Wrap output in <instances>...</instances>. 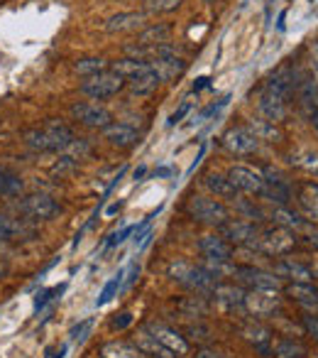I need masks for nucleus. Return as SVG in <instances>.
Returning <instances> with one entry per match:
<instances>
[{"label": "nucleus", "instance_id": "1", "mask_svg": "<svg viewBox=\"0 0 318 358\" xmlns=\"http://www.w3.org/2000/svg\"><path fill=\"white\" fill-rule=\"evenodd\" d=\"M301 81L298 71L294 69L292 64H284L264 81L262 91H259V99H257V110L264 115V120L269 123H279L284 120L289 110V101L292 96L296 94V86Z\"/></svg>", "mask_w": 318, "mask_h": 358}, {"label": "nucleus", "instance_id": "2", "mask_svg": "<svg viewBox=\"0 0 318 358\" xmlns=\"http://www.w3.org/2000/svg\"><path fill=\"white\" fill-rule=\"evenodd\" d=\"M25 143L40 152H66L74 143V130L59 118H50L40 128H32L25 133Z\"/></svg>", "mask_w": 318, "mask_h": 358}, {"label": "nucleus", "instance_id": "3", "mask_svg": "<svg viewBox=\"0 0 318 358\" xmlns=\"http://www.w3.org/2000/svg\"><path fill=\"white\" fill-rule=\"evenodd\" d=\"M167 275H169L176 285H181V287L191 289V292H196V294H211V289L218 285V280H215L204 265H196L184 258L172 260L169 268H167Z\"/></svg>", "mask_w": 318, "mask_h": 358}, {"label": "nucleus", "instance_id": "4", "mask_svg": "<svg viewBox=\"0 0 318 358\" xmlns=\"http://www.w3.org/2000/svg\"><path fill=\"white\" fill-rule=\"evenodd\" d=\"M296 245V234L289 229H267V231H259L255 236V241L250 245H243V248H250L259 255H267V258H284L289 255Z\"/></svg>", "mask_w": 318, "mask_h": 358}, {"label": "nucleus", "instance_id": "5", "mask_svg": "<svg viewBox=\"0 0 318 358\" xmlns=\"http://www.w3.org/2000/svg\"><path fill=\"white\" fill-rule=\"evenodd\" d=\"M186 214H189L191 221L204 226H223L230 219L228 206L220 199H211V196H194L186 204Z\"/></svg>", "mask_w": 318, "mask_h": 358}, {"label": "nucleus", "instance_id": "6", "mask_svg": "<svg viewBox=\"0 0 318 358\" xmlns=\"http://www.w3.org/2000/svg\"><path fill=\"white\" fill-rule=\"evenodd\" d=\"M125 86H128V81H125L123 76L115 74V71H110V69H105V71H100V74L89 76V79L81 81L79 91L84 96H89L91 101H105V99L118 96Z\"/></svg>", "mask_w": 318, "mask_h": 358}, {"label": "nucleus", "instance_id": "7", "mask_svg": "<svg viewBox=\"0 0 318 358\" xmlns=\"http://www.w3.org/2000/svg\"><path fill=\"white\" fill-rule=\"evenodd\" d=\"M149 64H152V69L157 71L162 81H174L186 71V62L181 59V55L176 52V47L172 42L169 45L154 47V55L149 59Z\"/></svg>", "mask_w": 318, "mask_h": 358}, {"label": "nucleus", "instance_id": "8", "mask_svg": "<svg viewBox=\"0 0 318 358\" xmlns=\"http://www.w3.org/2000/svg\"><path fill=\"white\" fill-rule=\"evenodd\" d=\"M262 177H264V189L262 196L267 201H272L274 206H289L294 199V187L277 167H262Z\"/></svg>", "mask_w": 318, "mask_h": 358}, {"label": "nucleus", "instance_id": "9", "mask_svg": "<svg viewBox=\"0 0 318 358\" xmlns=\"http://www.w3.org/2000/svg\"><path fill=\"white\" fill-rule=\"evenodd\" d=\"M233 278L248 289H262V292H279L282 280L269 270H259L255 265H235Z\"/></svg>", "mask_w": 318, "mask_h": 358}, {"label": "nucleus", "instance_id": "10", "mask_svg": "<svg viewBox=\"0 0 318 358\" xmlns=\"http://www.w3.org/2000/svg\"><path fill=\"white\" fill-rule=\"evenodd\" d=\"M71 118L93 130H103L113 123V113L105 106L93 103V101H79V103L71 106Z\"/></svg>", "mask_w": 318, "mask_h": 358}, {"label": "nucleus", "instance_id": "11", "mask_svg": "<svg viewBox=\"0 0 318 358\" xmlns=\"http://www.w3.org/2000/svg\"><path fill=\"white\" fill-rule=\"evenodd\" d=\"M144 329H147L149 334H152L154 338H157L162 346L167 348V351H172L176 358H181V356H186L189 353V341H186V336H181L176 329H172L169 324H165V322H147V324H142Z\"/></svg>", "mask_w": 318, "mask_h": 358}, {"label": "nucleus", "instance_id": "12", "mask_svg": "<svg viewBox=\"0 0 318 358\" xmlns=\"http://www.w3.org/2000/svg\"><path fill=\"white\" fill-rule=\"evenodd\" d=\"M228 179L233 182V187H235L238 192L262 196L264 177H262V172H257V169L245 167V164H233V167L228 169Z\"/></svg>", "mask_w": 318, "mask_h": 358}, {"label": "nucleus", "instance_id": "13", "mask_svg": "<svg viewBox=\"0 0 318 358\" xmlns=\"http://www.w3.org/2000/svg\"><path fill=\"white\" fill-rule=\"evenodd\" d=\"M282 307V297L277 292H262V289H248L245 292V312L255 317H274Z\"/></svg>", "mask_w": 318, "mask_h": 358}, {"label": "nucleus", "instance_id": "14", "mask_svg": "<svg viewBox=\"0 0 318 358\" xmlns=\"http://www.w3.org/2000/svg\"><path fill=\"white\" fill-rule=\"evenodd\" d=\"M20 209H22V214H25V216L37 219V221H50L52 216L59 214V204H56L50 194H45V192L27 194L25 199L20 201Z\"/></svg>", "mask_w": 318, "mask_h": 358}, {"label": "nucleus", "instance_id": "15", "mask_svg": "<svg viewBox=\"0 0 318 358\" xmlns=\"http://www.w3.org/2000/svg\"><path fill=\"white\" fill-rule=\"evenodd\" d=\"M220 229V236H223L225 241H228L230 245H250L255 241V236L259 234L257 224H252V221L248 219H228L223 226H218Z\"/></svg>", "mask_w": 318, "mask_h": 358}, {"label": "nucleus", "instance_id": "16", "mask_svg": "<svg viewBox=\"0 0 318 358\" xmlns=\"http://www.w3.org/2000/svg\"><path fill=\"white\" fill-rule=\"evenodd\" d=\"M272 273L277 275L279 280H289V282H313L311 265L301 263V260H296V258H289V255L277 258Z\"/></svg>", "mask_w": 318, "mask_h": 358}, {"label": "nucleus", "instance_id": "17", "mask_svg": "<svg viewBox=\"0 0 318 358\" xmlns=\"http://www.w3.org/2000/svg\"><path fill=\"white\" fill-rule=\"evenodd\" d=\"M223 148L228 150L230 155H252L255 150H257V145H259V140L255 138L252 133H250L248 128H230L228 133L223 135Z\"/></svg>", "mask_w": 318, "mask_h": 358}, {"label": "nucleus", "instance_id": "18", "mask_svg": "<svg viewBox=\"0 0 318 358\" xmlns=\"http://www.w3.org/2000/svg\"><path fill=\"white\" fill-rule=\"evenodd\" d=\"M199 250L206 260H213V263H228L235 255V248L220 234L204 236V238L199 241Z\"/></svg>", "mask_w": 318, "mask_h": 358}, {"label": "nucleus", "instance_id": "19", "mask_svg": "<svg viewBox=\"0 0 318 358\" xmlns=\"http://www.w3.org/2000/svg\"><path fill=\"white\" fill-rule=\"evenodd\" d=\"M284 292L303 309V314L318 317V287H313V282H289Z\"/></svg>", "mask_w": 318, "mask_h": 358}, {"label": "nucleus", "instance_id": "20", "mask_svg": "<svg viewBox=\"0 0 318 358\" xmlns=\"http://www.w3.org/2000/svg\"><path fill=\"white\" fill-rule=\"evenodd\" d=\"M296 204L301 216L311 224H318V182H298L296 185Z\"/></svg>", "mask_w": 318, "mask_h": 358}, {"label": "nucleus", "instance_id": "21", "mask_svg": "<svg viewBox=\"0 0 318 358\" xmlns=\"http://www.w3.org/2000/svg\"><path fill=\"white\" fill-rule=\"evenodd\" d=\"M103 138L108 140L113 148L118 150H128V148H135L139 143V133L137 128H132L130 123H110L108 128H103Z\"/></svg>", "mask_w": 318, "mask_h": 358}, {"label": "nucleus", "instance_id": "22", "mask_svg": "<svg viewBox=\"0 0 318 358\" xmlns=\"http://www.w3.org/2000/svg\"><path fill=\"white\" fill-rule=\"evenodd\" d=\"M243 338L248 343H252L255 351H259L264 358L272 356V329L264 327L259 322H250L243 327Z\"/></svg>", "mask_w": 318, "mask_h": 358}, {"label": "nucleus", "instance_id": "23", "mask_svg": "<svg viewBox=\"0 0 318 358\" xmlns=\"http://www.w3.org/2000/svg\"><path fill=\"white\" fill-rule=\"evenodd\" d=\"M144 20H147V15L144 13H118V15L108 17L103 25L105 32H110V35H118V32H132V30H139V27H144Z\"/></svg>", "mask_w": 318, "mask_h": 358}, {"label": "nucleus", "instance_id": "24", "mask_svg": "<svg viewBox=\"0 0 318 358\" xmlns=\"http://www.w3.org/2000/svg\"><path fill=\"white\" fill-rule=\"evenodd\" d=\"M172 42V27L165 25V22H157V25H147L137 32V40L135 45H142V47H162V45H169Z\"/></svg>", "mask_w": 318, "mask_h": 358}, {"label": "nucleus", "instance_id": "25", "mask_svg": "<svg viewBox=\"0 0 318 358\" xmlns=\"http://www.w3.org/2000/svg\"><path fill=\"white\" fill-rule=\"evenodd\" d=\"M211 297L215 299V304H220L223 309H230V312L245 309V292L240 287H235V285H215L211 289Z\"/></svg>", "mask_w": 318, "mask_h": 358}, {"label": "nucleus", "instance_id": "26", "mask_svg": "<svg viewBox=\"0 0 318 358\" xmlns=\"http://www.w3.org/2000/svg\"><path fill=\"white\" fill-rule=\"evenodd\" d=\"M269 221H272L274 226H279V229H289L294 231V234H298V231L303 229L306 224H311V221L303 219L298 211L292 209V204L289 206H274L272 214H269Z\"/></svg>", "mask_w": 318, "mask_h": 358}, {"label": "nucleus", "instance_id": "27", "mask_svg": "<svg viewBox=\"0 0 318 358\" xmlns=\"http://www.w3.org/2000/svg\"><path fill=\"white\" fill-rule=\"evenodd\" d=\"M204 185L211 194L220 196V199H228V201H235L240 196V192L233 187V182L228 179V174H218V172H209L204 177Z\"/></svg>", "mask_w": 318, "mask_h": 358}, {"label": "nucleus", "instance_id": "28", "mask_svg": "<svg viewBox=\"0 0 318 358\" xmlns=\"http://www.w3.org/2000/svg\"><path fill=\"white\" fill-rule=\"evenodd\" d=\"M135 346H137L147 358H176L174 353L167 351V348L162 346V343H159L144 327H139L137 334H135Z\"/></svg>", "mask_w": 318, "mask_h": 358}, {"label": "nucleus", "instance_id": "29", "mask_svg": "<svg viewBox=\"0 0 318 358\" xmlns=\"http://www.w3.org/2000/svg\"><path fill=\"white\" fill-rule=\"evenodd\" d=\"M296 96H298V106L303 108V113L311 118L318 110V81L316 79H303L296 86Z\"/></svg>", "mask_w": 318, "mask_h": 358}, {"label": "nucleus", "instance_id": "30", "mask_svg": "<svg viewBox=\"0 0 318 358\" xmlns=\"http://www.w3.org/2000/svg\"><path fill=\"white\" fill-rule=\"evenodd\" d=\"M108 69L115 71V74H120L125 81H130V79H135V76L149 71V69H152V64H149V62L132 59V57H123V59H118V62H110Z\"/></svg>", "mask_w": 318, "mask_h": 358}, {"label": "nucleus", "instance_id": "31", "mask_svg": "<svg viewBox=\"0 0 318 358\" xmlns=\"http://www.w3.org/2000/svg\"><path fill=\"white\" fill-rule=\"evenodd\" d=\"M159 84H162V79H159V74L154 69L144 71V74H139V76H135V79L128 81L130 94H132V96H149V94H154V91L159 89Z\"/></svg>", "mask_w": 318, "mask_h": 358}, {"label": "nucleus", "instance_id": "32", "mask_svg": "<svg viewBox=\"0 0 318 358\" xmlns=\"http://www.w3.org/2000/svg\"><path fill=\"white\" fill-rule=\"evenodd\" d=\"M100 358H147L135 343L128 341H108L100 346Z\"/></svg>", "mask_w": 318, "mask_h": 358}, {"label": "nucleus", "instance_id": "33", "mask_svg": "<svg viewBox=\"0 0 318 358\" xmlns=\"http://www.w3.org/2000/svg\"><path fill=\"white\" fill-rule=\"evenodd\" d=\"M108 66H110V62H105L103 57H81V59L74 62V71L79 76H84V79L100 74V71H105Z\"/></svg>", "mask_w": 318, "mask_h": 358}, {"label": "nucleus", "instance_id": "34", "mask_svg": "<svg viewBox=\"0 0 318 358\" xmlns=\"http://www.w3.org/2000/svg\"><path fill=\"white\" fill-rule=\"evenodd\" d=\"M272 356H277V358H301V356H306V346H303L301 341H296V338L284 336V338H279V341L274 343Z\"/></svg>", "mask_w": 318, "mask_h": 358}, {"label": "nucleus", "instance_id": "35", "mask_svg": "<svg viewBox=\"0 0 318 358\" xmlns=\"http://www.w3.org/2000/svg\"><path fill=\"white\" fill-rule=\"evenodd\" d=\"M22 189H25V185H22L20 174H15L8 167H0V194L17 196V194H22Z\"/></svg>", "mask_w": 318, "mask_h": 358}, {"label": "nucleus", "instance_id": "36", "mask_svg": "<svg viewBox=\"0 0 318 358\" xmlns=\"http://www.w3.org/2000/svg\"><path fill=\"white\" fill-rule=\"evenodd\" d=\"M179 309L186 317H206V314H209V299H206V294L184 297V299H179Z\"/></svg>", "mask_w": 318, "mask_h": 358}, {"label": "nucleus", "instance_id": "37", "mask_svg": "<svg viewBox=\"0 0 318 358\" xmlns=\"http://www.w3.org/2000/svg\"><path fill=\"white\" fill-rule=\"evenodd\" d=\"M245 128H248L250 133H252L257 140H279V138H282V133L277 130V125L269 123V120H264V118L250 120V123L245 125Z\"/></svg>", "mask_w": 318, "mask_h": 358}, {"label": "nucleus", "instance_id": "38", "mask_svg": "<svg viewBox=\"0 0 318 358\" xmlns=\"http://www.w3.org/2000/svg\"><path fill=\"white\" fill-rule=\"evenodd\" d=\"M289 162L296 164V167L303 169V172L318 177V152H313V150H301V152L292 155V159H289Z\"/></svg>", "mask_w": 318, "mask_h": 358}, {"label": "nucleus", "instance_id": "39", "mask_svg": "<svg viewBox=\"0 0 318 358\" xmlns=\"http://www.w3.org/2000/svg\"><path fill=\"white\" fill-rule=\"evenodd\" d=\"M184 0H144L142 13L144 15H162V13H174L176 8H181Z\"/></svg>", "mask_w": 318, "mask_h": 358}, {"label": "nucleus", "instance_id": "40", "mask_svg": "<svg viewBox=\"0 0 318 358\" xmlns=\"http://www.w3.org/2000/svg\"><path fill=\"white\" fill-rule=\"evenodd\" d=\"M123 278H125V270H120V273L115 275V278L110 280L108 285H105L103 292L98 294V299H96V307H103V304H108L110 299H113L115 294H118V289L123 287Z\"/></svg>", "mask_w": 318, "mask_h": 358}, {"label": "nucleus", "instance_id": "41", "mask_svg": "<svg viewBox=\"0 0 318 358\" xmlns=\"http://www.w3.org/2000/svg\"><path fill=\"white\" fill-rule=\"evenodd\" d=\"M64 292H66V282L56 285V287H50V289H42V292L37 294V299H35V312H42L47 304L54 302V299H59Z\"/></svg>", "mask_w": 318, "mask_h": 358}, {"label": "nucleus", "instance_id": "42", "mask_svg": "<svg viewBox=\"0 0 318 358\" xmlns=\"http://www.w3.org/2000/svg\"><path fill=\"white\" fill-rule=\"evenodd\" d=\"M235 204H238V211L243 216L240 219H248L252 221V224H257V221H264V211L259 209V206H255V201H248V199H235Z\"/></svg>", "mask_w": 318, "mask_h": 358}, {"label": "nucleus", "instance_id": "43", "mask_svg": "<svg viewBox=\"0 0 318 358\" xmlns=\"http://www.w3.org/2000/svg\"><path fill=\"white\" fill-rule=\"evenodd\" d=\"M91 327H93V319H84V322L76 324V327L71 329L69 338H71V341H76V343H84L86 336H89V331H91Z\"/></svg>", "mask_w": 318, "mask_h": 358}, {"label": "nucleus", "instance_id": "44", "mask_svg": "<svg viewBox=\"0 0 318 358\" xmlns=\"http://www.w3.org/2000/svg\"><path fill=\"white\" fill-rule=\"evenodd\" d=\"M296 238H303L308 245H311L313 250H318V231L313 229V224H306V226H303V229L296 234Z\"/></svg>", "mask_w": 318, "mask_h": 358}, {"label": "nucleus", "instance_id": "45", "mask_svg": "<svg viewBox=\"0 0 318 358\" xmlns=\"http://www.w3.org/2000/svg\"><path fill=\"white\" fill-rule=\"evenodd\" d=\"M132 234H135V226H125V229L120 231V234H113L108 241H105V248H115V245L125 243V241H128Z\"/></svg>", "mask_w": 318, "mask_h": 358}, {"label": "nucleus", "instance_id": "46", "mask_svg": "<svg viewBox=\"0 0 318 358\" xmlns=\"http://www.w3.org/2000/svg\"><path fill=\"white\" fill-rule=\"evenodd\" d=\"M130 324H132V314L130 312L115 314V317L110 319V329H113V331H123V329H128Z\"/></svg>", "mask_w": 318, "mask_h": 358}, {"label": "nucleus", "instance_id": "47", "mask_svg": "<svg viewBox=\"0 0 318 358\" xmlns=\"http://www.w3.org/2000/svg\"><path fill=\"white\" fill-rule=\"evenodd\" d=\"M301 327H303V331H306L308 336H313L318 341V317H313V314H303Z\"/></svg>", "mask_w": 318, "mask_h": 358}, {"label": "nucleus", "instance_id": "48", "mask_svg": "<svg viewBox=\"0 0 318 358\" xmlns=\"http://www.w3.org/2000/svg\"><path fill=\"white\" fill-rule=\"evenodd\" d=\"M191 106H194V103H191V101H184V103L179 106V110H174V113L169 115V120H167V125H169V128H174L176 123H181V118H184V115L189 113Z\"/></svg>", "mask_w": 318, "mask_h": 358}, {"label": "nucleus", "instance_id": "49", "mask_svg": "<svg viewBox=\"0 0 318 358\" xmlns=\"http://www.w3.org/2000/svg\"><path fill=\"white\" fill-rule=\"evenodd\" d=\"M196 358H230L223 348H215V346H204L196 351Z\"/></svg>", "mask_w": 318, "mask_h": 358}, {"label": "nucleus", "instance_id": "50", "mask_svg": "<svg viewBox=\"0 0 318 358\" xmlns=\"http://www.w3.org/2000/svg\"><path fill=\"white\" fill-rule=\"evenodd\" d=\"M228 99H230V96H225L223 101H218V103H211L209 108H204V113L199 115V120H196V123H204L206 118H211V115H213V113H218V110L223 108L225 103H228Z\"/></svg>", "mask_w": 318, "mask_h": 358}, {"label": "nucleus", "instance_id": "51", "mask_svg": "<svg viewBox=\"0 0 318 358\" xmlns=\"http://www.w3.org/2000/svg\"><path fill=\"white\" fill-rule=\"evenodd\" d=\"M186 334H189L191 338H199V341H206V338L211 336V331L206 327H201V324H191L189 329H186Z\"/></svg>", "mask_w": 318, "mask_h": 358}, {"label": "nucleus", "instance_id": "52", "mask_svg": "<svg viewBox=\"0 0 318 358\" xmlns=\"http://www.w3.org/2000/svg\"><path fill=\"white\" fill-rule=\"evenodd\" d=\"M308 62H311V69H313V76L318 81V40H313L308 45Z\"/></svg>", "mask_w": 318, "mask_h": 358}, {"label": "nucleus", "instance_id": "53", "mask_svg": "<svg viewBox=\"0 0 318 358\" xmlns=\"http://www.w3.org/2000/svg\"><path fill=\"white\" fill-rule=\"evenodd\" d=\"M13 234H15V226H13V221L6 219V216H0V238H10Z\"/></svg>", "mask_w": 318, "mask_h": 358}, {"label": "nucleus", "instance_id": "54", "mask_svg": "<svg viewBox=\"0 0 318 358\" xmlns=\"http://www.w3.org/2000/svg\"><path fill=\"white\" fill-rule=\"evenodd\" d=\"M209 86H211V79H209V76H199V79L194 81V94H199V91L209 89Z\"/></svg>", "mask_w": 318, "mask_h": 358}, {"label": "nucleus", "instance_id": "55", "mask_svg": "<svg viewBox=\"0 0 318 358\" xmlns=\"http://www.w3.org/2000/svg\"><path fill=\"white\" fill-rule=\"evenodd\" d=\"M137 275H139V265H132V268H130V278L128 280H125V287H128V285H132L135 282V280H137Z\"/></svg>", "mask_w": 318, "mask_h": 358}, {"label": "nucleus", "instance_id": "56", "mask_svg": "<svg viewBox=\"0 0 318 358\" xmlns=\"http://www.w3.org/2000/svg\"><path fill=\"white\" fill-rule=\"evenodd\" d=\"M157 177H172V174H174V169L169 167V164H165V167H157Z\"/></svg>", "mask_w": 318, "mask_h": 358}, {"label": "nucleus", "instance_id": "57", "mask_svg": "<svg viewBox=\"0 0 318 358\" xmlns=\"http://www.w3.org/2000/svg\"><path fill=\"white\" fill-rule=\"evenodd\" d=\"M120 209H123V201H118V204L108 206V211H105V214H108V216H113V214H118Z\"/></svg>", "mask_w": 318, "mask_h": 358}, {"label": "nucleus", "instance_id": "58", "mask_svg": "<svg viewBox=\"0 0 318 358\" xmlns=\"http://www.w3.org/2000/svg\"><path fill=\"white\" fill-rule=\"evenodd\" d=\"M144 172H147V169H144V167H137V169H135V174H132V177H135V182H139V179L144 177Z\"/></svg>", "mask_w": 318, "mask_h": 358}, {"label": "nucleus", "instance_id": "59", "mask_svg": "<svg viewBox=\"0 0 318 358\" xmlns=\"http://www.w3.org/2000/svg\"><path fill=\"white\" fill-rule=\"evenodd\" d=\"M284 20H287V13H282V15H279V20H277V30L279 32H284Z\"/></svg>", "mask_w": 318, "mask_h": 358}, {"label": "nucleus", "instance_id": "60", "mask_svg": "<svg viewBox=\"0 0 318 358\" xmlns=\"http://www.w3.org/2000/svg\"><path fill=\"white\" fill-rule=\"evenodd\" d=\"M311 273H313V278H318V258H313V263H311Z\"/></svg>", "mask_w": 318, "mask_h": 358}, {"label": "nucleus", "instance_id": "61", "mask_svg": "<svg viewBox=\"0 0 318 358\" xmlns=\"http://www.w3.org/2000/svg\"><path fill=\"white\" fill-rule=\"evenodd\" d=\"M311 123H313V130H316V133H318V110L311 115Z\"/></svg>", "mask_w": 318, "mask_h": 358}, {"label": "nucleus", "instance_id": "62", "mask_svg": "<svg viewBox=\"0 0 318 358\" xmlns=\"http://www.w3.org/2000/svg\"><path fill=\"white\" fill-rule=\"evenodd\" d=\"M204 3H215V0H204Z\"/></svg>", "mask_w": 318, "mask_h": 358}, {"label": "nucleus", "instance_id": "63", "mask_svg": "<svg viewBox=\"0 0 318 358\" xmlns=\"http://www.w3.org/2000/svg\"><path fill=\"white\" fill-rule=\"evenodd\" d=\"M311 3H313V0H311Z\"/></svg>", "mask_w": 318, "mask_h": 358}]
</instances>
